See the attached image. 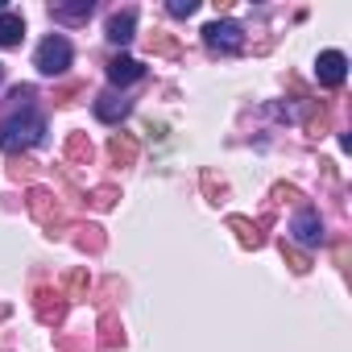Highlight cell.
Wrapping results in <instances>:
<instances>
[{
	"label": "cell",
	"instance_id": "cell-3",
	"mask_svg": "<svg viewBox=\"0 0 352 352\" xmlns=\"http://www.w3.org/2000/svg\"><path fill=\"white\" fill-rule=\"evenodd\" d=\"M204 42L212 54H236L245 46V30L236 21H212V25H204Z\"/></svg>",
	"mask_w": 352,
	"mask_h": 352
},
{
	"label": "cell",
	"instance_id": "cell-13",
	"mask_svg": "<svg viewBox=\"0 0 352 352\" xmlns=\"http://www.w3.org/2000/svg\"><path fill=\"white\" fill-rule=\"evenodd\" d=\"M228 228L241 236V245H245V249H257V245L265 241V236H261V228H257L253 220H245V216H228Z\"/></svg>",
	"mask_w": 352,
	"mask_h": 352
},
{
	"label": "cell",
	"instance_id": "cell-1",
	"mask_svg": "<svg viewBox=\"0 0 352 352\" xmlns=\"http://www.w3.org/2000/svg\"><path fill=\"white\" fill-rule=\"evenodd\" d=\"M46 133V116L34 112L30 104L17 108L13 116L0 120V149H9V153H21V149H34Z\"/></svg>",
	"mask_w": 352,
	"mask_h": 352
},
{
	"label": "cell",
	"instance_id": "cell-18",
	"mask_svg": "<svg viewBox=\"0 0 352 352\" xmlns=\"http://www.w3.org/2000/svg\"><path fill=\"white\" fill-rule=\"evenodd\" d=\"M87 286H91L87 270H75V274L67 278V298H83V294H87Z\"/></svg>",
	"mask_w": 352,
	"mask_h": 352
},
{
	"label": "cell",
	"instance_id": "cell-4",
	"mask_svg": "<svg viewBox=\"0 0 352 352\" xmlns=\"http://www.w3.org/2000/svg\"><path fill=\"white\" fill-rule=\"evenodd\" d=\"M290 232H294V241H298L302 249L323 245V220H319V212H315V208H302V212L290 220Z\"/></svg>",
	"mask_w": 352,
	"mask_h": 352
},
{
	"label": "cell",
	"instance_id": "cell-19",
	"mask_svg": "<svg viewBox=\"0 0 352 352\" xmlns=\"http://www.w3.org/2000/svg\"><path fill=\"white\" fill-rule=\"evenodd\" d=\"M166 13H170V17H195V13H199V0H170Z\"/></svg>",
	"mask_w": 352,
	"mask_h": 352
},
{
	"label": "cell",
	"instance_id": "cell-14",
	"mask_svg": "<svg viewBox=\"0 0 352 352\" xmlns=\"http://www.w3.org/2000/svg\"><path fill=\"white\" fill-rule=\"evenodd\" d=\"M120 344H124L120 319H116V315H104V319H100V348H108V352H112V348H120Z\"/></svg>",
	"mask_w": 352,
	"mask_h": 352
},
{
	"label": "cell",
	"instance_id": "cell-17",
	"mask_svg": "<svg viewBox=\"0 0 352 352\" xmlns=\"http://www.w3.org/2000/svg\"><path fill=\"white\" fill-rule=\"evenodd\" d=\"M145 46H149V54H179V42H174L170 34H162V30H153V38Z\"/></svg>",
	"mask_w": 352,
	"mask_h": 352
},
{
	"label": "cell",
	"instance_id": "cell-15",
	"mask_svg": "<svg viewBox=\"0 0 352 352\" xmlns=\"http://www.w3.org/2000/svg\"><path fill=\"white\" fill-rule=\"evenodd\" d=\"M91 0H75V5H54L50 13H54V21H87L91 17Z\"/></svg>",
	"mask_w": 352,
	"mask_h": 352
},
{
	"label": "cell",
	"instance_id": "cell-21",
	"mask_svg": "<svg viewBox=\"0 0 352 352\" xmlns=\"http://www.w3.org/2000/svg\"><path fill=\"white\" fill-rule=\"evenodd\" d=\"M116 199H120V195H116V187H100V191L91 195V204H96V208H112Z\"/></svg>",
	"mask_w": 352,
	"mask_h": 352
},
{
	"label": "cell",
	"instance_id": "cell-10",
	"mask_svg": "<svg viewBox=\"0 0 352 352\" xmlns=\"http://www.w3.org/2000/svg\"><path fill=\"white\" fill-rule=\"evenodd\" d=\"M141 71H145V67H141L137 58H129V54H116V58L108 63V79H112L116 87H124V83H137V79H141Z\"/></svg>",
	"mask_w": 352,
	"mask_h": 352
},
{
	"label": "cell",
	"instance_id": "cell-9",
	"mask_svg": "<svg viewBox=\"0 0 352 352\" xmlns=\"http://www.w3.org/2000/svg\"><path fill=\"white\" fill-rule=\"evenodd\" d=\"M30 212L46 224V228H58V220H63V208L54 204V195L50 191H42V187H34L30 191Z\"/></svg>",
	"mask_w": 352,
	"mask_h": 352
},
{
	"label": "cell",
	"instance_id": "cell-23",
	"mask_svg": "<svg viewBox=\"0 0 352 352\" xmlns=\"http://www.w3.org/2000/svg\"><path fill=\"white\" fill-rule=\"evenodd\" d=\"M5 315H9V307H0V319H5Z\"/></svg>",
	"mask_w": 352,
	"mask_h": 352
},
{
	"label": "cell",
	"instance_id": "cell-16",
	"mask_svg": "<svg viewBox=\"0 0 352 352\" xmlns=\"http://www.w3.org/2000/svg\"><path fill=\"white\" fill-rule=\"evenodd\" d=\"M67 157L87 166V162H91V141H87L83 133H71V137H67Z\"/></svg>",
	"mask_w": 352,
	"mask_h": 352
},
{
	"label": "cell",
	"instance_id": "cell-6",
	"mask_svg": "<svg viewBox=\"0 0 352 352\" xmlns=\"http://www.w3.org/2000/svg\"><path fill=\"white\" fill-rule=\"evenodd\" d=\"M91 112H96V120L116 124V120H124V116L133 112V100H124V96H116V91H104V96H96Z\"/></svg>",
	"mask_w": 352,
	"mask_h": 352
},
{
	"label": "cell",
	"instance_id": "cell-7",
	"mask_svg": "<svg viewBox=\"0 0 352 352\" xmlns=\"http://www.w3.org/2000/svg\"><path fill=\"white\" fill-rule=\"evenodd\" d=\"M34 307H38V319H42V323H63V315H67V294L42 286V290L34 294Z\"/></svg>",
	"mask_w": 352,
	"mask_h": 352
},
{
	"label": "cell",
	"instance_id": "cell-12",
	"mask_svg": "<svg viewBox=\"0 0 352 352\" xmlns=\"http://www.w3.org/2000/svg\"><path fill=\"white\" fill-rule=\"evenodd\" d=\"M21 38H25L21 13H0V46H21Z\"/></svg>",
	"mask_w": 352,
	"mask_h": 352
},
{
	"label": "cell",
	"instance_id": "cell-8",
	"mask_svg": "<svg viewBox=\"0 0 352 352\" xmlns=\"http://www.w3.org/2000/svg\"><path fill=\"white\" fill-rule=\"evenodd\" d=\"M133 30H137V9H120V13L108 17V42L112 46H129L137 38Z\"/></svg>",
	"mask_w": 352,
	"mask_h": 352
},
{
	"label": "cell",
	"instance_id": "cell-5",
	"mask_svg": "<svg viewBox=\"0 0 352 352\" xmlns=\"http://www.w3.org/2000/svg\"><path fill=\"white\" fill-rule=\"evenodd\" d=\"M315 75H319L323 87H340V83L348 79V58H344L340 50H323L319 63H315Z\"/></svg>",
	"mask_w": 352,
	"mask_h": 352
},
{
	"label": "cell",
	"instance_id": "cell-11",
	"mask_svg": "<svg viewBox=\"0 0 352 352\" xmlns=\"http://www.w3.org/2000/svg\"><path fill=\"white\" fill-rule=\"evenodd\" d=\"M108 157H112L116 166H133V162H137V137H129V133H112V141H108Z\"/></svg>",
	"mask_w": 352,
	"mask_h": 352
},
{
	"label": "cell",
	"instance_id": "cell-24",
	"mask_svg": "<svg viewBox=\"0 0 352 352\" xmlns=\"http://www.w3.org/2000/svg\"><path fill=\"white\" fill-rule=\"evenodd\" d=\"M0 83H5V67H0Z\"/></svg>",
	"mask_w": 352,
	"mask_h": 352
},
{
	"label": "cell",
	"instance_id": "cell-2",
	"mask_svg": "<svg viewBox=\"0 0 352 352\" xmlns=\"http://www.w3.org/2000/svg\"><path fill=\"white\" fill-rule=\"evenodd\" d=\"M71 58H75L71 42H67L63 34H50V38H46L42 46H38V54H34V67H38L42 75H67Z\"/></svg>",
	"mask_w": 352,
	"mask_h": 352
},
{
	"label": "cell",
	"instance_id": "cell-22",
	"mask_svg": "<svg viewBox=\"0 0 352 352\" xmlns=\"http://www.w3.org/2000/svg\"><path fill=\"white\" fill-rule=\"evenodd\" d=\"M0 13H9V5H5V0H0Z\"/></svg>",
	"mask_w": 352,
	"mask_h": 352
},
{
	"label": "cell",
	"instance_id": "cell-20",
	"mask_svg": "<svg viewBox=\"0 0 352 352\" xmlns=\"http://www.w3.org/2000/svg\"><path fill=\"white\" fill-rule=\"evenodd\" d=\"M282 257L290 261V270H294V274H307V270H311V257H307V253H298V249H286V245H282Z\"/></svg>",
	"mask_w": 352,
	"mask_h": 352
}]
</instances>
